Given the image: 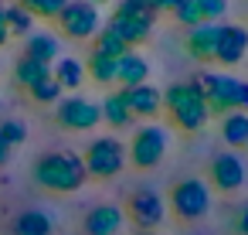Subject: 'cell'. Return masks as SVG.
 Masks as SVG:
<instances>
[{"label":"cell","instance_id":"6da1fadb","mask_svg":"<svg viewBox=\"0 0 248 235\" xmlns=\"http://www.w3.org/2000/svg\"><path fill=\"white\" fill-rule=\"evenodd\" d=\"M197 89V96L207 102L211 116H224V113H248V82L228 75V72H211L201 68L190 82Z\"/></svg>","mask_w":248,"mask_h":235},{"label":"cell","instance_id":"7a4b0ae2","mask_svg":"<svg viewBox=\"0 0 248 235\" xmlns=\"http://www.w3.org/2000/svg\"><path fill=\"white\" fill-rule=\"evenodd\" d=\"M34 177H38L41 187H48L55 194H72V191H78L89 181V170H85L78 153L58 150V153H45L34 164Z\"/></svg>","mask_w":248,"mask_h":235},{"label":"cell","instance_id":"3957f363","mask_svg":"<svg viewBox=\"0 0 248 235\" xmlns=\"http://www.w3.org/2000/svg\"><path fill=\"white\" fill-rule=\"evenodd\" d=\"M163 109L170 113V119L187 130V133H197L211 123V109L207 102L197 96V89L190 82H173L167 92H163Z\"/></svg>","mask_w":248,"mask_h":235},{"label":"cell","instance_id":"277c9868","mask_svg":"<svg viewBox=\"0 0 248 235\" xmlns=\"http://www.w3.org/2000/svg\"><path fill=\"white\" fill-rule=\"evenodd\" d=\"M126 157L140 167V170H150L156 167L163 157H167V130L156 126V123H146L133 133L129 147H126Z\"/></svg>","mask_w":248,"mask_h":235},{"label":"cell","instance_id":"5b68a950","mask_svg":"<svg viewBox=\"0 0 248 235\" xmlns=\"http://www.w3.org/2000/svg\"><path fill=\"white\" fill-rule=\"evenodd\" d=\"M126 147L116 140V136H99V140H92L89 143V150H85V157H82V164H85V170L92 174V177H116L123 167H126Z\"/></svg>","mask_w":248,"mask_h":235},{"label":"cell","instance_id":"8992f818","mask_svg":"<svg viewBox=\"0 0 248 235\" xmlns=\"http://www.w3.org/2000/svg\"><path fill=\"white\" fill-rule=\"evenodd\" d=\"M170 208L177 211V218L197 221V218H204L211 211V187L204 181H197V177H187L170 191Z\"/></svg>","mask_w":248,"mask_h":235},{"label":"cell","instance_id":"52a82bcc","mask_svg":"<svg viewBox=\"0 0 248 235\" xmlns=\"http://www.w3.org/2000/svg\"><path fill=\"white\" fill-rule=\"evenodd\" d=\"M55 119L65 126V130H92L102 123V109L99 102H92L89 96H65L58 106H55Z\"/></svg>","mask_w":248,"mask_h":235},{"label":"cell","instance_id":"ba28073f","mask_svg":"<svg viewBox=\"0 0 248 235\" xmlns=\"http://www.w3.org/2000/svg\"><path fill=\"white\" fill-rule=\"evenodd\" d=\"M58 24H62V31L68 38L85 41V38H95L99 34L102 17H99V7H92L89 0H68V7L58 14Z\"/></svg>","mask_w":248,"mask_h":235},{"label":"cell","instance_id":"9c48e42d","mask_svg":"<svg viewBox=\"0 0 248 235\" xmlns=\"http://www.w3.org/2000/svg\"><path fill=\"white\" fill-rule=\"evenodd\" d=\"M163 215H167V204H163V198L153 191V187H143V191H136L133 198H129V218L146 232V228H156L160 221H163Z\"/></svg>","mask_w":248,"mask_h":235},{"label":"cell","instance_id":"30bf717a","mask_svg":"<svg viewBox=\"0 0 248 235\" xmlns=\"http://www.w3.org/2000/svg\"><path fill=\"white\" fill-rule=\"evenodd\" d=\"M245 55H248V28H241V24H217V51H214V62L238 65Z\"/></svg>","mask_w":248,"mask_h":235},{"label":"cell","instance_id":"8fae6325","mask_svg":"<svg viewBox=\"0 0 248 235\" xmlns=\"http://www.w3.org/2000/svg\"><path fill=\"white\" fill-rule=\"evenodd\" d=\"M211 177H214V184L228 194V191H238V187L245 184L248 170H245V164H241V157H238V153L224 150V153H217V157H214V164H211Z\"/></svg>","mask_w":248,"mask_h":235},{"label":"cell","instance_id":"7c38bea8","mask_svg":"<svg viewBox=\"0 0 248 235\" xmlns=\"http://www.w3.org/2000/svg\"><path fill=\"white\" fill-rule=\"evenodd\" d=\"M184 48L194 62H214V51H217V24H197L187 31L184 38Z\"/></svg>","mask_w":248,"mask_h":235},{"label":"cell","instance_id":"4fadbf2b","mask_svg":"<svg viewBox=\"0 0 248 235\" xmlns=\"http://www.w3.org/2000/svg\"><path fill=\"white\" fill-rule=\"evenodd\" d=\"M123 92H126V102H129V109H133L136 119H153L163 109V92L156 85H150V82L133 85V89H123Z\"/></svg>","mask_w":248,"mask_h":235},{"label":"cell","instance_id":"5bb4252c","mask_svg":"<svg viewBox=\"0 0 248 235\" xmlns=\"http://www.w3.org/2000/svg\"><path fill=\"white\" fill-rule=\"evenodd\" d=\"M123 208L119 204H95L85 215V232L89 235H116L123 228Z\"/></svg>","mask_w":248,"mask_h":235},{"label":"cell","instance_id":"9a60e30c","mask_svg":"<svg viewBox=\"0 0 248 235\" xmlns=\"http://www.w3.org/2000/svg\"><path fill=\"white\" fill-rule=\"evenodd\" d=\"M146 79H150V65H146V58H143V55L126 51L123 58H116V82H119L123 89L143 85Z\"/></svg>","mask_w":248,"mask_h":235},{"label":"cell","instance_id":"2e32d148","mask_svg":"<svg viewBox=\"0 0 248 235\" xmlns=\"http://www.w3.org/2000/svg\"><path fill=\"white\" fill-rule=\"evenodd\" d=\"M24 58L31 62H41V65H55L62 58V41L48 31H34L28 38V48H24Z\"/></svg>","mask_w":248,"mask_h":235},{"label":"cell","instance_id":"e0dca14e","mask_svg":"<svg viewBox=\"0 0 248 235\" xmlns=\"http://www.w3.org/2000/svg\"><path fill=\"white\" fill-rule=\"evenodd\" d=\"M99 109H102V123H109V126H129L136 116H133V109H129V102H126V92L119 89V92H109L102 102H99Z\"/></svg>","mask_w":248,"mask_h":235},{"label":"cell","instance_id":"ac0fdd59","mask_svg":"<svg viewBox=\"0 0 248 235\" xmlns=\"http://www.w3.org/2000/svg\"><path fill=\"white\" fill-rule=\"evenodd\" d=\"M51 79L62 85V92H65V89H78V85L85 82V62L62 55V58L51 65Z\"/></svg>","mask_w":248,"mask_h":235},{"label":"cell","instance_id":"d6986e66","mask_svg":"<svg viewBox=\"0 0 248 235\" xmlns=\"http://www.w3.org/2000/svg\"><path fill=\"white\" fill-rule=\"evenodd\" d=\"M109 28H112L129 48L140 45V41H146V38L153 34V24H150V21H136V17H112Z\"/></svg>","mask_w":248,"mask_h":235},{"label":"cell","instance_id":"ffe728a7","mask_svg":"<svg viewBox=\"0 0 248 235\" xmlns=\"http://www.w3.org/2000/svg\"><path fill=\"white\" fill-rule=\"evenodd\" d=\"M221 136L228 147H248V113H224Z\"/></svg>","mask_w":248,"mask_h":235},{"label":"cell","instance_id":"44dd1931","mask_svg":"<svg viewBox=\"0 0 248 235\" xmlns=\"http://www.w3.org/2000/svg\"><path fill=\"white\" fill-rule=\"evenodd\" d=\"M4 21H7V31H11L14 38H31V34H34V17H31L21 4L4 7Z\"/></svg>","mask_w":248,"mask_h":235},{"label":"cell","instance_id":"7402d4cb","mask_svg":"<svg viewBox=\"0 0 248 235\" xmlns=\"http://www.w3.org/2000/svg\"><path fill=\"white\" fill-rule=\"evenodd\" d=\"M85 72H89V79H92V82H99V85H112V82H116V58L92 51V55H89Z\"/></svg>","mask_w":248,"mask_h":235},{"label":"cell","instance_id":"603a6c76","mask_svg":"<svg viewBox=\"0 0 248 235\" xmlns=\"http://www.w3.org/2000/svg\"><path fill=\"white\" fill-rule=\"evenodd\" d=\"M48 75H51V65H41V62H31V58H21V62L14 65V82L24 85V89L38 85V82L48 79Z\"/></svg>","mask_w":248,"mask_h":235},{"label":"cell","instance_id":"cb8c5ba5","mask_svg":"<svg viewBox=\"0 0 248 235\" xmlns=\"http://www.w3.org/2000/svg\"><path fill=\"white\" fill-rule=\"evenodd\" d=\"M14 235H51V218L45 211H24L14 221Z\"/></svg>","mask_w":248,"mask_h":235},{"label":"cell","instance_id":"d4e9b609","mask_svg":"<svg viewBox=\"0 0 248 235\" xmlns=\"http://www.w3.org/2000/svg\"><path fill=\"white\" fill-rule=\"evenodd\" d=\"M112 17H136V21H150V24H156L160 14H156V7L150 4V0H119Z\"/></svg>","mask_w":248,"mask_h":235},{"label":"cell","instance_id":"484cf974","mask_svg":"<svg viewBox=\"0 0 248 235\" xmlns=\"http://www.w3.org/2000/svg\"><path fill=\"white\" fill-rule=\"evenodd\" d=\"M95 51H99V55H109V58H123V55H126V51H133V48H129V45H126V41L109 28V24H106V28L95 34Z\"/></svg>","mask_w":248,"mask_h":235},{"label":"cell","instance_id":"4316f807","mask_svg":"<svg viewBox=\"0 0 248 235\" xmlns=\"http://www.w3.org/2000/svg\"><path fill=\"white\" fill-rule=\"evenodd\" d=\"M17 4H21L31 17H58V14L68 7V0H17Z\"/></svg>","mask_w":248,"mask_h":235},{"label":"cell","instance_id":"83f0119b","mask_svg":"<svg viewBox=\"0 0 248 235\" xmlns=\"http://www.w3.org/2000/svg\"><path fill=\"white\" fill-rule=\"evenodd\" d=\"M28 92H31V96H34L38 102H45V106H51V102L58 106V102H62V85H58V82H55L51 75H48V79H41L38 85H31Z\"/></svg>","mask_w":248,"mask_h":235},{"label":"cell","instance_id":"f1b7e54d","mask_svg":"<svg viewBox=\"0 0 248 235\" xmlns=\"http://www.w3.org/2000/svg\"><path fill=\"white\" fill-rule=\"evenodd\" d=\"M173 17L190 31V28H197V24H204V17H201V11H197V0H180V4L173 7Z\"/></svg>","mask_w":248,"mask_h":235},{"label":"cell","instance_id":"f546056e","mask_svg":"<svg viewBox=\"0 0 248 235\" xmlns=\"http://www.w3.org/2000/svg\"><path fill=\"white\" fill-rule=\"evenodd\" d=\"M197 11H201V17L207 24H217L228 14V0H197Z\"/></svg>","mask_w":248,"mask_h":235},{"label":"cell","instance_id":"4dcf8cb0","mask_svg":"<svg viewBox=\"0 0 248 235\" xmlns=\"http://www.w3.org/2000/svg\"><path fill=\"white\" fill-rule=\"evenodd\" d=\"M0 140H4L7 147H17V143H24V140H28V130H24V123H21V119H7V123H0Z\"/></svg>","mask_w":248,"mask_h":235},{"label":"cell","instance_id":"1f68e13d","mask_svg":"<svg viewBox=\"0 0 248 235\" xmlns=\"http://www.w3.org/2000/svg\"><path fill=\"white\" fill-rule=\"evenodd\" d=\"M150 4L156 7V14H163V11H170V14H173V7L180 4V0H150Z\"/></svg>","mask_w":248,"mask_h":235},{"label":"cell","instance_id":"d6a6232c","mask_svg":"<svg viewBox=\"0 0 248 235\" xmlns=\"http://www.w3.org/2000/svg\"><path fill=\"white\" fill-rule=\"evenodd\" d=\"M238 232L241 235H248V204L241 208V215H238Z\"/></svg>","mask_w":248,"mask_h":235},{"label":"cell","instance_id":"836d02e7","mask_svg":"<svg viewBox=\"0 0 248 235\" xmlns=\"http://www.w3.org/2000/svg\"><path fill=\"white\" fill-rule=\"evenodd\" d=\"M11 31H7V21H4V7H0V45H7Z\"/></svg>","mask_w":248,"mask_h":235},{"label":"cell","instance_id":"e575fe53","mask_svg":"<svg viewBox=\"0 0 248 235\" xmlns=\"http://www.w3.org/2000/svg\"><path fill=\"white\" fill-rule=\"evenodd\" d=\"M11 150H14V147H7L4 140H0V167H4V164L11 160Z\"/></svg>","mask_w":248,"mask_h":235},{"label":"cell","instance_id":"d590c367","mask_svg":"<svg viewBox=\"0 0 248 235\" xmlns=\"http://www.w3.org/2000/svg\"><path fill=\"white\" fill-rule=\"evenodd\" d=\"M89 4H92V7H102V4H109V0H89Z\"/></svg>","mask_w":248,"mask_h":235}]
</instances>
